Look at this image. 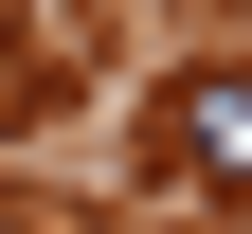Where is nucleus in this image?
Here are the masks:
<instances>
[{
	"instance_id": "nucleus-1",
	"label": "nucleus",
	"mask_w": 252,
	"mask_h": 234,
	"mask_svg": "<svg viewBox=\"0 0 252 234\" xmlns=\"http://www.w3.org/2000/svg\"><path fill=\"white\" fill-rule=\"evenodd\" d=\"M162 180H198V198H252V54H198V72L162 90Z\"/></svg>"
}]
</instances>
